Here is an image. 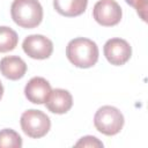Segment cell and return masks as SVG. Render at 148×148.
<instances>
[{
	"label": "cell",
	"instance_id": "cell-1",
	"mask_svg": "<svg viewBox=\"0 0 148 148\" xmlns=\"http://www.w3.org/2000/svg\"><path fill=\"white\" fill-rule=\"evenodd\" d=\"M98 46L97 44L83 37L72 39L66 47L67 59L79 68H90L98 60Z\"/></svg>",
	"mask_w": 148,
	"mask_h": 148
},
{
	"label": "cell",
	"instance_id": "cell-2",
	"mask_svg": "<svg viewBox=\"0 0 148 148\" xmlns=\"http://www.w3.org/2000/svg\"><path fill=\"white\" fill-rule=\"evenodd\" d=\"M10 15L18 27L34 29L43 20V7L38 0H14L10 6Z\"/></svg>",
	"mask_w": 148,
	"mask_h": 148
},
{
	"label": "cell",
	"instance_id": "cell-3",
	"mask_svg": "<svg viewBox=\"0 0 148 148\" xmlns=\"http://www.w3.org/2000/svg\"><path fill=\"white\" fill-rule=\"evenodd\" d=\"M124 121L123 113L111 105L99 108L94 116V125L96 130L109 136L118 134L124 126Z\"/></svg>",
	"mask_w": 148,
	"mask_h": 148
},
{
	"label": "cell",
	"instance_id": "cell-4",
	"mask_svg": "<svg viewBox=\"0 0 148 148\" xmlns=\"http://www.w3.org/2000/svg\"><path fill=\"white\" fill-rule=\"evenodd\" d=\"M22 131L32 139H39L47 134L51 128V120L46 113L40 110L30 109L22 113L21 119Z\"/></svg>",
	"mask_w": 148,
	"mask_h": 148
},
{
	"label": "cell",
	"instance_id": "cell-5",
	"mask_svg": "<svg viewBox=\"0 0 148 148\" xmlns=\"http://www.w3.org/2000/svg\"><path fill=\"white\" fill-rule=\"evenodd\" d=\"M123 10L114 0H98L92 9V17L103 27H112L120 22Z\"/></svg>",
	"mask_w": 148,
	"mask_h": 148
},
{
	"label": "cell",
	"instance_id": "cell-6",
	"mask_svg": "<svg viewBox=\"0 0 148 148\" xmlns=\"http://www.w3.org/2000/svg\"><path fill=\"white\" fill-rule=\"evenodd\" d=\"M24 53L32 59H47L53 52V43L51 39L43 35H30L27 36L22 43Z\"/></svg>",
	"mask_w": 148,
	"mask_h": 148
},
{
	"label": "cell",
	"instance_id": "cell-7",
	"mask_svg": "<svg viewBox=\"0 0 148 148\" xmlns=\"http://www.w3.org/2000/svg\"><path fill=\"white\" fill-rule=\"evenodd\" d=\"M103 52L111 65L121 66L130 60L132 56V47L125 39L111 38L104 44Z\"/></svg>",
	"mask_w": 148,
	"mask_h": 148
},
{
	"label": "cell",
	"instance_id": "cell-8",
	"mask_svg": "<svg viewBox=\"0 0 148 148\" xmlns=\"http://www.w3.org/2000/svg\"><path fill=\"white\" fill-rule=\"evenodd\" d=\"M51 84L40 76H35L28 81L24 87V95L34 104H44L51 92Z\"/></svg>",
	"mask_w": 148,
	"mask_h": 148
},
{
	"label": "cell",
	"instance_id": "cell-9",
	"mask_svg": "<svg viewBox=\"0 0 148 148\" xmlns=\"http://www.w3.org/2000/svg\"><path fill=\"white\" fill-rule=\"evenodd\" d=\"M45 105L50 112L62 114L71 110L73 105V97L68 90L57 88V89L51 90L45 102Z\"/></svg>",
	"mask_w": 148,
	"mask_h": 148
},
{
	"label": "cell",
	"instance_id": "cell-10",
	"mask_svg": "<svg viewBox=\"0 0 148 148\" xmlns=\"http://www.w3.org/2000/svg\"><path fill=\"white\" fill-rule=\"evenodd\" d=\"M27 72V64L18 56L3 57L0 60V73L8 80L22 79Z\"/></svg>",
	"mask_w": 148,
	"mask_h": 148
},
{
	"label": "cell",
	"instance_id": "cell-11",
	"mask_svg": "<svg viewBox=\"0 0 148 148\" xmlns=\"http://www.w3.org/2000/svg\"><path fill=\"white\" fill-rule=\"evenodd\" d=\"M87 6L88 0H53L56 12L66 17H74L83 14Z\"/></svg>",
	"mask_w": 148,
	"mask_h": 148
},
{
	"label": "cell",
	"instance_id": "cell-12",
	"mask_svg": "<svg viewBox=\"0 0 148 148\" xmlns=\"http://www.w3.org/2000/svg\"><path fill=\"white\" fill-rule=\"evenodd\" d=\"M18 43V36L9 27H0V52L13 51Z\"/></svg>",
	"mask_w": 148,
	"mask_h": 148
},
{
	"label": "cell",
	"instance_id": "cell-13",
	"mask_svg": "<svg viewBox=\"0 0 148 148\" xmlns=\"http://www.w3.org/2000/svg\"><path fill=\"white\" fill-rule=\"evenodd\" d=\"M22 138L12 128L0 131V148H21Z\"/></svg>",
	"mask_w": 148,
	"mask_h": 148
},
{
	"label": "cell",
	"instance_id": "cell-14",
	"mask_svg": "<svg viewBox=\"0 0 148 148\" xmlns=\"http://www.w3.org/2000/svg\"><path fill=\"white\" fill-rule=\"evenodd\" d=\"M130 6L134 7L136 9V13L139 14V16L146 21L147 16H146V13H147V7H148V1L147 0H125Z\"/></svg>",
	"mask_w": 148,
	"mask_h": 148
},
{
	"label": "cell",
	"instance_id": "cell-15",
	"mask_svg": "<svg viewBox=\"0 0 148 148\" xmlns=\"http://www.w3.org/2000/svg\"><path fill=\"white\" fill-rule=\"evenodd\" d=\"M75 147H103V143L95 136L87 135L81 138L76 143Z\"/></svg>",
	"mask_w": 148,
	"mask_h": 148
},
{
	"label": "cell",
	"instance_id": "cell-16",
	"mask_svg": "<svg viewBox=\"0 0 148 148\" xmlns=\"http://www.w3.org/2000/svg\"><path fill=\"white\" fill-rule=\"evenodd\" d=\"M2 95H3V87H2V83L0 81V99L2 98Z\"/></svg>",
	"mask_w": 148,
	"mask_h": 148
}]
</instances>
